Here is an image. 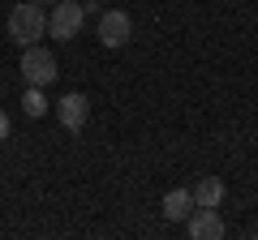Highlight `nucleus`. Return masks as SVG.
<instances>
[{
	"label": "nucleus",
	"instance_id": "nucleus-1",
	"mask_svg": "<svg viewBox=\"0 0 258 240\" xmlns=\"http://www.w3.org/2000/svg\"><path fill=\"white\" fill-rule=\"evenodd\" d=\"M43 35H47V18H43V9H39L35 0H26V5H13V9H9V39H13L18 47L39 43Z\"/></svg>",
	"mask_w": 258,
	"mask_h": 240
},
{
	"label": "nucleus",
	"instance_id": "nucleus-2",
	"mask_svg": "<svg viewBox=\"0 0 258 240\" xmlns=\"http://www.w3.org/2000/svg\"><path fill=\"white\" fill-rule=\"evenodd\" d=\"M22 77H26V86H52L60 77V65L43 43H30L22 47Z\"/></svg>",
	"mask_w": 258,
	"mask_h": 240
},
{
	"label": "nucleus",
	"instance_id": "nucleus-3",
	"mask_svg": "<svg viewBox=\"0 0 258 240\" xmlns=\"http://www.w3.org/2000/svg\"><path fill=\"white\" fill-rule=\"evenodd\" d=\"M82 18H86L82 5H74V0H56L52 13H47V35H52V39H78Z\"/></svg>",
	"mask_w": 258,
	"mask_h": 240
},
{
	"label": "nucleus",
	"instance_id": "nucleus-4",
	"mask_svg": "<svg viewBox=\"0 0 258 240\" xmlns=\"http://www.w3.org/2000/svg\"><path fill=\"white\" fill-rule=\"evenodd\" d=\"M129 35H134V22H129L125 9H103L99 13V43L108 52H120L129 43Z\"/></svg>",
	"mask_w": 258,
	"mask_h": 240
},
{
	"label": "nucleus",
	"instance_id": "nucleus-5",
	"mask_svg": "<svg viewBox=\"0 0 258 240\" xmlns=\"http://www.w3.org/2000/svg\"><path fill=\"white\" fill-rule=\"evenodd\" d=\"M185 231H189V240H220L228 227L220 219V206H194V214L185 219Z\"/></svg>",
	"mask_w": 258,
	"mask_h": 240
},
{
	"label": "nucleus",
	"instance_id": "nucleus-6",
	"mask_svg": "<svg viewBox=\"0 0 258 240\" xmlns=\"http://www.w3.org/2000/svg\"><path fill=\"white\" fill-rule=\"evenodd\" d=\"M56 116H60V125L69 133H82L86 120H91V99H86L82 90H69L60 103H56Z\"/></svg>",
	"mask_w": 258,
	"mask_h": 240
},
{
	"label": "nucleus",
	"instance_id": "nucleus-7",
	"mask_svg": "<svg viewBox=\"0 0 258 240\" xmlns=\"http://www.w3.org/2000/svg\"><path fill=\"white\" fill-rule=\"evenodd\" d=\"M159 206H164V219L168 223H185L194 214V193H189V189H168Z\"/></svg>",
	"mask_w": 258,
	"mask_h": 240
},
{
	"label": "nucleus",
	"instance_id": "nucleus-8",
	"mask_svg": "<svg viewBox=\"0 0 258 240\" xmlns=\"http://www.w3.org/2000/svg\"><path fill=\"white\" fill-rule=\"evenodd\" d=\"M189 193H194V206H224V197H228V185H224L220 176H203V180H198Z\"/></svg>",
	"mask_w": 258,
	"mask_h": 240
},
{
	"label": "nucleus",
	"instance_id": "nucleus-9",
	"mask_svg": "<svg viewBox=\"0 0 258 240\" xmlns=\"http://www.w3.org/2000/svg\"><path fill=\"white\" fill-rule=\"evenodd\" d=\"M22 111H26L30 120H39L47 111V99H43V86H30L26 90V99H22Z\"/></svg>",
	"mask_w": 258,
	"mask_h": 240
},
{
	"label": "nucleus",
	"instance_id": "nucleus-10",
	"mask_svg": "<svg viewBox=\"0 0 258 240\" xmlns=\"http://www.w3.org/2000/svg\"><path fill=\"white\" fill-rule=\"evenodd\" d=\"M9 129H13V125H9V116H5V107H0V142L9 138Z\"/></svg>",
	"mask_w": 258,
	"mask_h": 240
},
{
	"label": "nucleus",
	"instance_id": "nucleus-11",
	"mask_svg": "<svg viewBox=\"0 0 258 240\" xmlns=\"http://www.w3.org/2000/svg\"><path fill=\"white\" fill-rule=\"evenodd\" d=\"M35 5H56V0H35Z\"/></svg>",
	"mask_w": 258,
	"mask_h": 240
}]
</instances>
